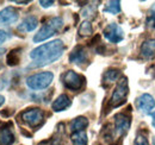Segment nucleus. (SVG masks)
Here are the masks:
<instances>
[{"instance_id":"nucleus-1","label":"nucleus","mask_w":155,"mask_h":145,"mask_svg":"<svg viewBox=\"0 0 155 145\" xmlns=\"http://www.w3.org/2000/svg\"><path fill=\"white\" fill-rule=\"evenodd\" d=\"M64 51V44L61 39H55L49 43L42 44L30 53V57L34 63L30 67H44L48 66L62 56Z\"/></svg>"},{"instance_id":"nucleus-2","label":"nucleus","mask_w":155,"mask_h":145,"mask_svg":"<svg viewBox=\"0 0 155 145\" xmlns=\"http://www.w3.org/2000/svg\"><path fill=\"white\" fill-rule=\"evenodd\" d=\"M63 25V20L60 17H54L51 18L48 23H45L38 32L34 36V42L35 43H39V42H43L48 38H50L51 36H54L56 32H58L61 30Z\"/></svg>"},{"instance_id":"nucleus-3","label":"nucleus","mask_w":155,"mask_h":145,"mask_svg":"<svg viewBox=\"0 0 155 145\" xmlns=\"http://www.w3.org/2000/svg\"><path fill=\"white\" fill-rule=\"evenodd\" d=\"M54 80V74L50 72H43L34 74L26 79V86L32 91H42L50 86Z\"/></svg>"},{"instance_id":"nucleus-4","label":"nucleus","mask_w":155,"mask_h":145,"mask_svg":"<svg viewBox=\"0 0 155 145\" xmlns=\"http://www.w3.org/2000/svg\"><path fill=\"white\" fill-rule=\"evenodd\" d=\"M129 93V87H128V80L127 77H122L116 86V89L114 91L111 99H110V106L112 107H118L122 104H124L127 96Z\"/></svg>"},{"instance_id":"nucleus-5","label":"nucleus","mask_w":155,"mask_h":145,"mask_svg":"<svg viewBox=\"0 0 155 145\" xmlns=\"http://www.w3.org/2000/svg\"><path fill=\"white\" fill-rule=\"evenodd\" d=\"M20 118L24 123H26L30 127H37L43 123L44 114L43 111L39 108H30L26 109L21 113Z\"/></svg>"},{"instance_id":"nucleus-6","label":"nucleus","mask_w":155,"mask_h":145,"mask_svg":"<svg viewBox=\"0 0 155 145\" xmlns=\"http://www.w3.org/2000/svg\"><path fill=\"white\" fill-rule=\"evenodd\" d=\"M62 82H63V85L68 89H71V91H79L84 86L85 79L81 75H79L78 72H73V70H68V72H66L63 74Z\"/></svg>"},{"instance_id":"nucleus-7","label":"nucleus","mask_w":155,"mask_h":145,"mask_svg":"<svg viewBox=\"0 0 155 145\" xmlns=\"http://www.w3.org/2000/svg\"><path fill=\"white\" fill-rule=\"evenodd\" d=\"M104 37L109 42H111V43H119L123 39L124 35H123L122 27L119 25L115 24V23H112V24H109L105 27V30H104Z\"/></svg>"},{"instance_id":"nucleus-8","label":"nucleus","mask_w":155,"mask_h":145,"mask_svg":"<svg viewBox=\"0 0 155 145\" xmlns=\"http://www.w3.org/2000/svg\"><path fill=\"white\" fill-rule=\"evenodd\" d=\"M130 124H131V119L125 113H118L115 115V128L119 136H124L129 131Z\"/></svg>"},{"instance_id":"nucleus-9","label":"nucleus","mask_w":155,"mask_h":145,"mask_svg":"<svg viewBox=\"0 0 155 145\" xmlns=\"http://www.w3.org/2000/svg\"><path fill=\"white\" fill-rule=\"evenodd\" d=\"M137 107L144 114H150L152 109L155 107V100L150 94H142L137 99Z\"/></svg>"},{"instance_id":"nucleus-10","label":"nucleus","mask_w":155,"mask_h":145,"mask_svg":"<svg viewBox=\"0 0 155 145\" xmlns=\"http://www.w3.org/2000/svg\"><path fill=\"white\" fill-rule=\"evenodd\" d=\"M18 11L13 7H5L0 11V25H11L18 20Z\"/></svg>"},{"instance_id":"nucleus-11","label":"nucleus","mask_w":155,"mask_h":145,"mask_svg":"<svg viewBox=\"0 0 155 145\" xmlns=\"http://www.w3.org/2000/svg\"><path fill=\"white\" fill-rule=\"evenodd\" d=\"M87 60V53L82 47H75L69 55V61L75 64H82Z\"/></svg>"},{"instance_id":"nucleus-12","label":"nucleus","mask_w":155,"mask_h":145,"mask_svg":"<svg viewBox=\"0 0 155 145\" xmlns=\"http://www.w3.org/2000/svg\"><path fill=\"white\" fill-rule=\"evenodd\" d=\"M37 25H38L37 18L34 16H29L21 21V24H19L18 30L23 31V32H31L37 27Z\"/></svg>"},{"instance_id":"nucleus-13","label":"nucleus","mask_w":155,"mask_h":145,"mask_svg":"<svg viewBox=\"0 0 155 145\" xmlns=\"http://www.w3.org/2000/svg\"><path fill=\"white\" fill-rule=\"evenodd\" d=\"M71 106V100L66 95V94H61L58 99L53 102L51 107L55 112H61V111H64L66 108H68Z\"/></svg>"},{"instance_id":"nucleus-14","label":"nucleus","mask_w":155,"mask_h":145,"mask_svg":"<svg viewBox=\"0 0 155 145\" xmlns=\"http://www.w3.org/2000/svg\"><path fill=\"white\" fill-rule=\"evenodd\" d=\"M141 54L146 58L155 56V39H148L141 45Z\"/></svg>"},{"instance_id":"nucleus-15","label":"nucleus","mask_w":155,"mask_h":145,"mask_svg":"<svg viewBox=\"0 0 155 145\" xmlns=\"http://www.w3.org/2000/svg\"><path fill=\"white\" fill-rule=\"evenodd\" d=\"M15 142V136L11 128L4 126L0 130V145H11Z\"/></svg>"},{"instance_id":"nucleus-16","label":"nucleus","mask_w":155,"mask_h":145,"mask_svg":"<svg viewBox=\"0 0 155 145\" xmlns=\"http://www.w3.org/2000/svg\"><path fill=\"white\" fill-rule=\"evenodd\" d=\"M88 126V120L85 117H78L75 119H73L71 121V131L72 132H79V131H84L86 127Z\"/></svg>"},{"instance_id":"nucleus-17","label":"nucleus","mask_w":155,"mask_h":145,"mask_svg":"<svg viewBox=\"0 0 155 145\" xmlns=\"http://www.w3.org/2000/svg\"><path fill=\"white\" fill-rule=\"evenodd\" d=\"M72 143L73 145H87V134L85 131L74 132L72 134Z\"/></svg>"},{"instance_id":"nucleus-18","label":"nucleus","mask_w":155,"mask_h":145,"mask_svg":"<svg viewBox=\"0 0 155 145\" xmlns=\"http://www.w3.org/2000/svg\"><path fill=\"white\" fill-rule=\"evenodd\" d=\"M20 49H15V50H11L7 57H6V62L8 66H17L20 61Z\"/></svg>"},{"instance_id":"nucleus-19","label":"nucleus","mask_w":155,"mask_h":145,"mask_svg":"<svg viewBox=\"0 0 155 145\" xmlns=\"http://www.w3.org/2000/svg\"><path fill=\"white\" fill-rule=\"evenodd\" d=\"M118 76H119V70L118 69H109L104 74L103 81L105 83H112V82H115L118 79Z\"/></svg>"},{"instance_id":"nucleus-20","label":"nucleus","mask_w":155,"mask_h":145,"mask_svg":"<svg viewBox=\"0 0 155 145\" xmlns=\"http://www.w3.org/2000/svg\"><path fill=\"white\" fill-rule=\"evenodd\" d=\"M92 32H93V29H92L91 21L85 20V21H82L80 24V27H79V35L80 36H90V35H92Z\"/></svg>"},{"instance_id":"nucleus-21","label":"nucleus","mask_w":155,"mask_h":145,"mask_svg":"<svg viewBox=\"0 0 155 145\" xmlns=\"http://www.w3.org/2000/svg\"><path fill=\"white\" fill-rule=\"evenodd\" d=\"M104 11H105V12H109V13H111V14H117V13H119V12H120V2L117 1V0L116 1H109Z\"/></svg>"},{"instance_id":"nucleus-22","label":"nucleus","mask_w":155,"mask_h":145,"mask_svg":"<svg viewBox=\"0 0 155 145\" xmlns=\"http://www.w3.org/2000/svg\"><path fill=\"white\" fill-rule=\"evenodd\" d=\"M147 26L150 29H155V4L150 7L149 17L147 19Z\"/></svg>"},{"instance_id":"nucleus-23","label":"nucleus","mask_w":155,"mask_h":145,"mask_svg":"<svg viewBox=\"0 0 155 145\" xmlns=\"http://www.w3.org/2000/svg\"><path fill=\"white\" fill-rule=\"evenodd\" d=\"M134 145H149V143H148V140H147L146 137H143V136H137Z\"/></svg>"},{"instance_id":"nucleus-24","label":"nucleus","mask_w":155,"mask_h":145,"mask_svg":"<svg viewBox=\"0 0 155 145\" xmlns=\"http://www.w3.org/2000/svg\"><path fill=\"white\" fill-rule=\"evenodd\" d=\"M82 17H90V16H94V10H93V6H88L86 7L84 11H82Z\"/></svg>"},{"instance_id":"nucleus-25","label":"nucleus","mask_w":155,"mask_h":145,"mask_svg":"<svg viewBox=\"0 0 155 145\" xmlns=\"http://www.w3.org/2000/svg\"><path fill=\"white\" fill-rule=\"evenodd\" d=\"M7 38H8V34H7L6 31H4V30H0V45H1L4 42H6Z\"/></svg>"},{"instance_id":"nucleus-26","label":"nucleus","mask_w":155,"mask_h":145,"mask_svg":"<svg viewBox=\"0 0 155 145\" xmlns=\"http://www.w3.org/2000/svg\"><path fill=\"white\" fill-rule=\"evenodd\" d=\"M39 4H41L42 7H49V6H51L54 4V1H44V0H41Z\"/></svg>"},{"instance_id":"nucleus-27","label":"nucleus","mask_w":155,"mask_h":145,"mask_svg":"<svg viewBox=\"0 0 155 145\" xmlns=\"http://www.w3.org/2000/svg\"><path fill=\"white\" fill-rule=\"evenodd\" d=\"M4 102H5V98L0 94V106H2V105H4Z\"/></svg>"},{"instance_id":"nucleus-28","label":"nucleus","mask_w":155,"mask_h":145,"mask_svg":"<svg viewBox=\"0 0 155 145\" xmlns=\"http://www.w3.org/2000/svg\"><path fill=\"white\" fill-rule=\"evenodd\" d=\"M150 115H152V118H153V126L155 127V112L154 113H152Z\"/></svg>"},{"instance_id":"nucleus-29","label":"nucleus","mask_w":155,"mask_h":145,"mask_svg":"<svg viewBox=\"0 0 155 145\" xmlns=\"http://www.w3.org/2000/svg\"><path fill=\"white\" fill-rule=\"evenodd\" d=\"M153 145H155V137H153Z\"/></svg>"}]
</instances>
